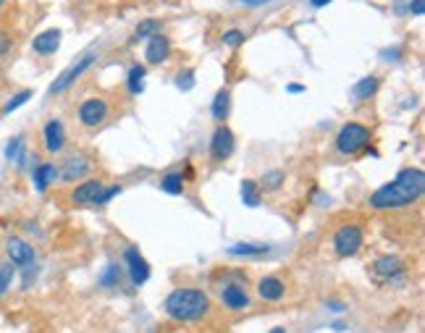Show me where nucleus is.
<instances>
[{"instance_id":"nucleus-1","label":"nucleus","mask_w":425,"mask_h":333,"mask_svg":"<svg viewBox=\"0 0 425 333\" xmlns=\"http://www.w3.org/2000/svg\"><path fill=\"white\" fill-rule=\"evenodd\" d=\"M425 192V173L420 168H404L394 181L378 187L370 195V207L375 210H394V207L412 205Z\"/></svg>"},{"instance_id":"nucleus-2","label":"nucleus","mask_w":425,"mask_h":333,"mask_svg":"<svg viewBox=\"0 0 425 333\" xmlns=\"http://www.w3.org/2000/svg\"><path fill=\"white\" fill-rule=\"evenodd\" d=\"M208 310H210L208 294L202 289H176L165 299V312L174 317V320H182V323L200 320Z\"/></svg>"},{"instance_id":"nucleus-3","label":"nucleus","mask_w":425,"mask_h":333,"mask_svg":"<svg viewBox=\"0 0 425 333\" xmlns=\"http://www.w3.org/2000/svg\"><path fill=\"white\" fill-rule=\"evenodd\" d=\"M368 142H370V129L365 124H357V121L344 124L336 134V150L341 155L363 153V150H368Z\"/></svg>"},{"instance_id":"nucleus-4","label":"nucleus","mask_w":425,"mask_h":333,"mask_svg":"<svg viewBox=\"0 0 425 333\" xmlns=\"http://www.w3.org/2000/svg\"><path fill=\"white\" fill-rule=\"evenodd\" d=\"M363 247V229L360 226H341L333 236V249L338 257H352Z\"/></svg>"},{"instance_id":"nucleus-5","label":"nucleus","mask_w":425,"mask_h":333,"mask_svg":"<svg viewBox=\"0 0 425 333\" xmlns=\"http://www.w3.org/2000/svg\"><path fill=\"white\" fill-rule=\"evenodd\" d=\"M97 60V55L95 53H87V55H82V58L77 60V63H71L69 69L63 71L61 77L55 79V84L50 87V94H61V92H66V89H69L71 84H74V82H77L79 77H82V74H84V71L89 69V66H92V63H95Z\"/></svg>"},{"instance_id":"nucleus-6","label":"nucleus","mask_w":425,"mask_h":333,"mask_svg":"<svg viewBox=\"0 0 425 333\" xmlns=\"http://www.w3.org/2000/svg\"><path fill=\"white\" fill-rule=\"evenodd\" d=\"M108 119V103H105L103 97H89L84 103L79 105V121L84 124V126H100L103 121Z\"/></svg>"},{"instance_id":"nucleus-7","label":"nucleus","mask_w":425,"mask_h":333,"mask_svg":"<svg viewBox=\"0 0 425 333\" xmlns=\"http://www.w3.org/2000/svg\"><path fill=\"white\" fill-rule=\"evenodd\" d=\"M234 131L228 126H218L213 131V139H210V155L213 160H228L231 153H234Z\"/></svg>"},{"instance_id":"nucleus-8","label":"nucleus","mask_w":425,"mask_h":333,"mask_svg":"<svg viewBox=\"0 0 425 333\" xmlns=\"http://www.w3.org/2000/svg\"><path fill=\"white\" fill-rule=\"evenodd\" d=\"M6 252H9L11 265H18V268H32L35 263V247L29 241L18 239V236H11L6 241Z\"/></svg>"},{"instance_id":"nucleus-9","label":"nucleus","mask_w":425,"mask_h":333,"mask_svg":"<svg viewBox=\"0 0 425 333\" xmlns=\"http://www.w3.org/2000/svg\"><path fill=\"white\" fill-rule=\"evenodd\" d=\"M43 139H45V150L48 153H61L63 145H66V129L58 119H50L43 126Z\"/></svg>"},{"instance_id":"nucleus-10","label":"nucleus","mask_w":425,"mask_h":333,"mask_svg":"<svg viewBox=\"0 0 425 333\" xmlns=\"http://www.w3.org/2000/svg\"><path fill=\"white\" fill-rule=\"evenodd\" d=\"M103 189H105L103 181H97V179L84 181L82 187H77L74 192H71V202H74V205H95Z\"/></svg>"},{"instance_id":"nucleus-11","label":"nucleus","mask_w":425,"mask_h":333,"mask_svg":"<svg viewBox=\"0 0 425 333\" xmlns=\"http://www.w3.org/2000/svg\"><path fill=\"white\" fill-rule=\"evenodd\" d=\"M221 302L228 310H244L250 305V297H247L242 283H226L223 289H221Z\"/></svg>"},{"instance_id":"nucleus-12","label":"nucleus","mask_w":425,"mask_h":333,"mask_svg":"<svg viewBox=\"0 0 425 333\" xmlns=\"http://www.w3.org/2000/svg\"><path fill=\"white\" fill-rule=\"evenodd\" d=\"M404 273V263H402L399 257H378L373 263V275L378 281H389L394 275Z\"/></svg>"},{"instance_id":"nucleus-13","label":"nucleus","mask_w":425,"mask_h":333,"mask_svg":"<svg viewBox=\"0 0 425 333\" xmlns=\"http://www.w3.org/2000/svg\"><path fill=\"white\" fill-rule=\"evenodd\" d=\"M126 265H129V275H131V281L137 283H145L150 278V265H148V260L145 257L139 255L137 249H126Z\"/></svg>"},{"instance_id":"nucleus-14","label":"nucleus","mask_w":425,"mask_h":333,"mask_svg":"<svg viewBox=\"0 0 425 333\" xmlns=\"http://www.w3.org/2000/svg\"><path fill=\"white\" fill-rule=\"evenodd\" d=\"M58 48H61V29H45L32 43V50L40 53V55H53Z\"/></svg>"},{"instance_id":"nucleus-15","label":"nucleus","mask_w":425,"mask_h":333,"mask_svg":"<svg viewBox=\"0 0 425 333\" xmlns=\"http://www.w3.org/2000/svg\"><path fill=\"white\" fill-rule=\"evenodd\" d=\"M168 55H171V40L163 35H153L148 40V50H145V58L150 60V63H163V60H168Z\"/></svg>"},{"instance_id":"nucleus-16","label":"nucleus","mask_w":425,"mask_h":333,"mask_svg":"<svg viewBox=\"0 0 425 333\" xmlns=\"http://www.w3.org/2000/svg\"><path fill=\"white\" fill-rule=\"evenodd\" d=\"M258 294H260L265 302H278V299H284V294H287V286H284V281L276 278V275H265V278L258 283Z\"/></svg>"},{"instance_id":"nucleus-17","label":"nucleus","mask_w":425,"mask_h":333,"mask_svg":"<svg viewBox=\"0 0 425 333\" xmlns=\"http://www.w3.org/2000/svg\"><path fill=\"white\" fill-rule=\"evenodd\" d=\"M92 165H89V160L84 158V155H74V158H69V160L63 163V179L66 181H77V179H82L84 173L89 171Z\"/></svg>"},{"instance_id":"nucleus-18","label":"nucleus","mask_w":425,"mask_h":333,"mask_svg":"<svg viewBox=\"0 0 425 333\" xmlns=\"http://www.w3.org/2000/svg\"><path fill=\"white\" fill-rule=\"evenodd\" d=\"M32 176H35L37 192H48V187H50L53 181L58 179V168H55L53 163H40Z\"/></svg>"},{"instance_id":"nucleus-19","label":"nucleus","mask_w":425,"mask_h":333,"mask_svg":"<svg viewBox=\"0 0 425 333\" xmlns=\"http://www.w3.org/2000/svg\"><path fill=\"white\" fill-rule=\"evenodd\" d=\"M270 247L268 244H252V241H242V244H231L228 247V255L234 257H263L268 255Z\"/></svg>"},{"instance_id":"nucleus-20","label":"nucleus","mask_w":425,"mask_h":333,"mask_svg":"<svg viewBox=\"0 0 425 333\" xmlns=\"http://www.w3.org/2000/svg\"><path fill=\"white\" fill-rule=\"evenodd\" d=\"M228 111H231V94L221 89V92L213 97V105H210V113L216 121H226L228 119Z\"/></svg>"},{"instance_id":"nucleus-21","label":"nucleus","mask_w":425,"mask_h":333,"mask_svg":"<svg viewBox=\"0 0 425 333\" xmlns=\"http://www.w3.org/2000/svg\"><path fill=\"white\" fill-rule=\"evenodd\" d=\"M375 89H378V77H365L352 87V97H357V100H368V97H373L375 94Z\"/></svg>"},{"instance_id":"nucleus-22","label":"nucleus","mask_w":425,"mask_h":333,"mask_svg":"<svg viewBox=\"0 0 425 333\" xmlns=\"http://www.w3.org/2000/svg\"><path fill=\"white\" fill-rule=\"evenodd\" d=\"M153 35H160V18H145L134 29V40H150Z\"/></svg>"},{"instance_id":"nucleus-23","label":"nucleus","mask_w":425,"mask_h":333,"mask_svg":"<svg viewBox=\"0 0 425 333\" xmlns=\"http://www.w3.org/2000/svg\"><path fill=\"white\" fill-rule=\"evenodd\" d=\"M160 189L168 192V195H182L184 192V176L182 173H165L160 179Z\"/></svg>"},{"instance_id":"nucleus-24","label":"nucleus","mask_w":425,"mask_h":333,"mask_svg":"<svg viewBox=\"0 0 425 333\" xmlns=\"http://www.w3.org/2000/svg\"><path fill=\"white\" fill-rule=\"evenodd\" d=\"M242 200L247 207L260 205V187L255 181H242Z\"/></svg>"},{"instance_id":"nucleus-25","label":"nucleus","mask_w":425,"mask_h":333,"mask_svg":"<svg viewBox=\"0 0 425 333\" xmlns=\"http://www.w3.org/2000/svg\"><path fill=\"white\" fill-rule=\"evenodd\" d=\"M126 84H129L131 94L142 92V89H145V69H142V66H131L129 77H126Z\"/></svg>"},{"instance_id":"nucleus-26","label":"nucleus","mask_w":425,"mask_h":333,"mask_svg":"<svg viewBox=\"0 0 425 333\" xmlns=\"http://www.w3.org/2000/svg\"><path fill=\"white\" fill-rule=\"evenodd\" d=\"M118 281H121V268H118L116 263L108 265V268H105V273L100 275V283H103V286H116Z\"/></svg>"},{"instance_id":"nucleus-27","label":"nucleus","mask_w":425,"mask_h":333,"mask_svg":"<svg viewBox=\"0 0 425 333\" xmlns=\"http://www.w3.org/2000/svg\"><path fill=\"white\" fill-rule=\"evenodd\" d=\"M11 281H13V265L11 263H0V297L9 291Z\"/></svg>"},{"instance_id":"nucleus-28","label":"nucleus","mask_w":425,"mask_h":333,"mask_svg":"<svg viewBox=\"0 0 425 333\" xmlns=\"http://www.w3.org/2000/svg\"><path fill=\"white\" fill-rule=\"evenodd\" d=\"M281 184H284V173H281V171H268L265 176H263V189H270V192H276Z\"/></svg>"},{"instance_id":"nucleus-29","label":"nucleus","mask_w":425,"mask_h":333,"mask_svg":"<svg viewBox=\"0 0 425 333\" xmlns=\"http://www.w3.org/2000/svg\"><path fill=\"white\" fill-rule=\"evenodd\" d=\"M223 45H228V48H239V45L244 43V32H239V29H228V32H223Z\"/></svg>"},{"instance_id":"nucleus-30","label":"nucleus","mask_w":425,"mask_h":333,"mask_svg":"<svg viewBox=\"0 0 425 333\" xmlns=\"http://www.w3.org/2000/svg\"><path fill=\"white\" fill-rule=\"evenodd\" d=\"M21 150H24V145H21V137L11 139L9 147H6V158H9V160H18V158H21Z\"/></svg>"},{"instance_id":"nucleus-31","label":"nucleus","mask_w":425,"mask_h":333,"mask_svg":"<svg viewBox=\"0 0 425 333\" xmlns=\"http://www.w3.org/2000/svg\"><path fill=\"white\" fill-rule=\"evenodd\" d=\"M29 97H32V92H29V89H24V92H18L16 97H11L9 105H6V113H11V111H16V108H21V105H24L26 100H29Z\"/></svg>"},{"instance_id":"nucleus-32","label":"nucleus","mask_w":425,"mask_h":333,"mask_svg":"<svg viewBox=\"0 0 425 333\" xmlns=\"http://www.w3.org/2000/svg\"><path fill=\"white\" fill-rule=\"evenodd\" d=\"M118 192H121V187H118V184H113V187L103 189V192H100V197H97L95 205H105V202H111V200H113L116 195H118Z\"/></svg>"},{"instance_id":"nucleus-33","label":"nucleus","mask_w":425,"mask_h":333,"mask_svg":"<svg viewBox=\"0 0 425 333\" xmlns=\"http://www.w3.org/2000/svg\"><path fill=\"white\" fill-rule=\"evenodd\" d=\"M176 84L182 87V89H192V87H194V71H184V74H179V77H176Z\"/></svg>"},{"instance_id":"nucleus-34","label":"nucleus","mask_w":425,"mask_h":333,"mask_svg":"<svg viewBox=\"0 0 425 333\" xmlns=\"http://www.w3.org/2000/svg\"><path fill=\"white\" fill-rule=\"evenodd\" d=\"M409 11H412L415 16H423V13H425V0H412V3H409Z\"/></svg>"},{"instance_id":"nucleus-35","label":"nucleus","mask_w":425,"mask_h":333,"mask_svg":"<svg viewBox=\"0 0 425 333\" xmlns=\"http://www.w3.org/2000/svg\"><path fill=\"white\" fill-rule=\"evenodd\" d=\"M381 58L397 60V58H399V48H394V50H383V53H381Z\"/></svg>"},{"instance_id":"nucleus-36","label":"nucleus","mask_w":425,"mask_h":333,"mask_svg":"<svg viewBox=\"0 0 425 333\" xmlns=\"http://www.w3.org/2000/svg\"><path fill=\"white\" fill-rule=\"evenodd\" d=\"M287 92H292V94L304 92V87H302V84H289V87H287Z\"/></svg>"},{"instance_id":"nucleus-37","label":"nucleus","mask_w":425,"mask_h":333,"mask_svg":"<svg viewBox=\"0 0 425 333\" xmlns=\"http://www.w3.org/2000/svg\"><path fill=\"white\" fill-rule=\"evenodd\" d=\"M331 0H310V6H313V9H323V6H329Z\"/></svg>"},{"instance_id":"nucleus-38","label":"nucleus","mask_w":425,"mask_h":333,"mask_svg":"<svg viewBox=\"0 0 425 333\" xmlns=\"http://www.w3.org/2000/svg\"><path fill=\"white\" fill-rule=\"evenodd\" d=\"M9 50V40H6V37L0 35V55H3V53Z\"/></svg>"},{"instance_id":"nucleus-39","label":"nucleus","mask_w":425,"mask_h":333,"mask_svg":"<svg viewBox=\"0 0 425 333\" xmlns=\"http://www.w3.org/2000/svg\"><path fill=\"white\" fill-rule=\"evenodd\" d=\"M250 6H263V3H270V0H247Z\"/></svg>"},{"instance_id":"nucleus-40","label":"nucleus","mask_w":425,"mask_h":333,"mask_svg":"<svg viewBox=\"0 0 425 333\" xmlns=\"http://www.w3.org/2000/svg\"><path fill=\"white\" fill-rule=\"evenodd\" d=\"M270 333H287V331H284L281 325H276V328H273V331H270Z\"/></svg>"},{"instance_id":"nucleus-41","label":"nucleus","mask_w":425,"mask_h":333,"mask_svg":"<svg viewBox=\"0 0 425 333\" xmlns=\"http://www.w3.org/2000/svg\"><path fill=\"white\" fill-rule=\"evenodd\" d=\"M3 3H6V0H0V6H3Z\"/></svg>"},{"instance_id":"nucleus-42","label":"nucleus","mask_w":425,"mask_h":333,"mask_svg":"<svg viewBox=\"0 0 425 333\" xmlns=\"http://www.w3.org/2000/svg\"><path fill=\"white\" fill-rule=\"evenodd\" d=\"M244 3H247V0H244Z\"/></svg>"}]
</instances>
